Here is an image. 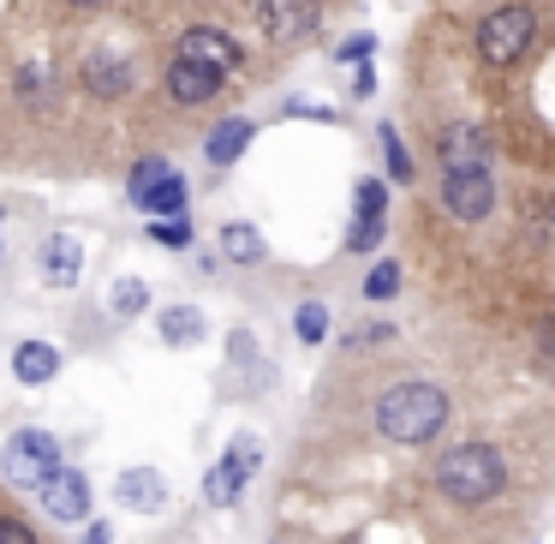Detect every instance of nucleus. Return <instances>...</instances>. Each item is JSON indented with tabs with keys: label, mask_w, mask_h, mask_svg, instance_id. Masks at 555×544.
<instances>
[{
	"label": "nucleus",
	"mask_w": 555,
	"mask_h": 544,
	"mask_svg": "<svg viewBox=\"0 0 555 544\" xmlns=\"http://www.w3.org/2000/svg\"><path fill=\"white\" fill-rule=\"evenodd\" d=\"M448 413H454L448 389H442V383H424V377H412V383H388L383 395H376L371 425H376V437H383V443L418 448V443H430V437H442Z\"/></svg>",
	"instance_id": "obj_1"
},
{
	"label": "nucleus",
	"mask_w": 555,
	"mask_h": 544,
	"mask_svg": "<svg viewBox=\"0 0 555 544\" xmlns=\"http://www.w3.org/2000/svg\"><path fill=\"white\" fill-rule=\"evenodd\" d=\"M436 491L460 508H478V503H495L507 491V460L502 448L490 443H454L442 460H436Z\"/></svg>",
	"instance_id": "obj_2"
},
{
	"label": "nucleus",
	"mask_w": 555,
	"mask_h": 544,
	"mask_svg": "<svg viewBox=\"0 0 555 544\" xmlns=\"http://www.w3.org/2000/svg\"><path fill=\"white\" fill-rule=\"evenodd\" d=\"M531 37H538V7L507 0V7H495V13L478 25V61L483 66H514L519 54L531 49Z\"/></svg>",
	"instance_id": "obj_3"
},
{
	"label": "nucleus",
	"mask_w": 555,
	"mask_h": 544,
	"mask_svg": "<svg viewBox=\"0 0 555 544\" xmlns=\"http://www.w3.org/2000/svg\"><path fill=\"white\" fill-rule=\"evenodd\" d=\"M54 467H61V437H49L42 425H25V431H13L0 443V472L13 484H25V491H37V479Z\"/></svg>",
	"instance_id": "obj_4"
},
{
	"label": "nucleus",
	"mask_w": 555,
	"mask_h": 544,
	"mask_svg": "<svg viewBox=\"0 0 555 544\" xmlns=\"http://www.w3.org/2000/svg\"><path fill=\"white\" fill-rule=\"evenodd\" d=\"M257 460H263V448L251 443V431H240V437L228 443V455H221L216 467L204 472V503H209V508H233V503L245 496V484H251Z\"/></svg>",
	"instance_id": "obj_5"
},
{
	"label": "nucleus",
	"mask_w": 555,
	"mask_h": 544,
	"mask_svg": "<svg viewBox=\"0 0 555 544\" xmlns=\"http://www.w3.org/2000/svg\"><path fill=\"white\" fill-rule=\"evenodd\" d=\"M436 162H442V174H490L495 144L478 121H454L436 132Z\"/></svg>",
	"instance_id": "obj_6"
},
{
	"label": "nucleus",
	"mask_w": 555,
	"mask_h": 544,
	"mask_svg": "<svg viewBox=\"0 0 555 544\" xmlns=\"http://www.w3.org/2000/svg\"><path fill=\"white\" fill-rule=\"evenodd\" d=\"M78 85H85V97H96V102H120V97H132L138 73H132V61H126L120 49L96 42V49H85V61H78Z\"/></svg>",
	"instance_id": "obj_7"
},
{
	"label": "nucleus",
	"mask_w": 555,
	"mask_h": 544,
	"mask_svg": "<svg viewBox=\"0 0 555 544\" xmlns=\"http://www.w3.org/2000/svg\"><path fill=\"white\" fill-rule=\"evenodd\" d=\"M37 503L49 520H61V527H73V520L90 515V479L78 467H54L37 479Z\"/></svg>",
	"instance_id": "obj_8"
},
{
	"label": "nucleus",
	"mask_w": 555,
	"mask_h": 544,
	"mask_svg": "<svg viewBox=\"0 0 555 544\" xmlns=\"http://www.w3.org/2000/svg\"><path fill=\"white\" fill-rule=\"evenodd\" d=\"M257 25L269 42H305L323 25V7L317 0H257Z\"/></svg>",
	"instance_id": "obj_9"
},
{
	"label": "nucleus",
	"mask_w": 555,
	"mask_h": 544,
	"mask_svg": "<svg viewBox=\"0 0 555 544\" xmlns=\"http://www.w3.org/2000/svg\"><path fill=\"white\" fill-rule=\"evenodd\" d=\"M442 210L454 222H490L495 174H442Z\"/></svg>",
	"instance_id": "obj_10"
},
{
	"label": "nucleus",
	"mask_w": 555,
	"mask_h": 544,
	"mask_svg": "<svg viewBox=\"0 0 555 544\" xmlns=\"http://www.w3.org/2000/svg\"><path fill=\"white\" fill-rule=\"evenodd\" d=\"M114 503L132 508V515H162V508L173 503L168 472H162V467H126L120 479H114Z\"/></svg>",
	"instance_id": "obj_11"
},
{
	"label": "nucleus",
	"mask_w": 555,
	"mask_h": 544,
	"mask_svg": "<svg viewBox=\"0 0 555 544\" xmlns=\"http://www.w3.org/2000/svg\"><path fill=\"white\" fill-rule=\"evenodd\" d=\"M221 85H228V73H216V66H204V61H185V54H173V66H168V97L180 102V109H204V102H216Z\"/></svg>",
	"instance_id": "obj_12"
},
{
	"label": "nucleus",
	"mask_w": 555,
	"mask_h": 544,
	"mask_svg": "<svg viewBox=\"0 0 555 544\" xmlns=\"http://www.w3.org/2000/svg\"><path fill=\"white\" fill-rule=\"evenodd\" d=\"M180 54H185V61L216 66V73H233V66H240V42H233L228 30H216V25H192L180 37Z\"/></svg>",
	"instance_id": "obj_13"
},
{
	"label": "nucleus",
	"mask_w": 555,
	"mask_h": 544,
	"mask_svg": "<svg viewBox=\"0 0 555 544\" xmlns=\"http://www.w3.org/2000/svg\"><path fill=\"white\" fill-rule=\"evenodd\" d=\"M13 377L25 389L54 383V377H61V347H54V341H18L13 347Z\"/></svg>",
	"instance_id": "obj_14"
},
{
	"label": "nucleus",
	"mask_w": 555,
	"mask_h": 544,
	"mask_svg": "<svg viewBox=\"0 0 555 544\" xmlns=\"http://www.w3.org/2000/svg\"><path fill=\"white\" fill-rule=\"evenodd\" d=\"M42 281H54V288H78V276H85V245L73 240V233H54L49 245H42Z\"/></svg>",
	"instance_id": "obj_15"
},
{
	"label": "nucleus",
	"mask_w": 555,
	"mask_h": 544,
	"mask_svg": "<svg viewBox=\"0 0 555 544\" xmlns=\"http://www.w3.org/2000/svg\"><path fill=\"white\" fill-rule=\"evenodd\" d=\"M156 336H162V347H197V341L209 336V317L197 312V305H162Z\"/></svg>",
	"instance_id": "obj_16"
},
{
	"label": "nucleus",
	"mask_w": 555,
	"mask_h": 544,
	"mask_svg": "<svg viewBox=\"0 0 555 544\" xmlns=\"http://www.w3.org/2000/svg\"><path fill=\"white\" fill-rule=\"evenodd\" d=\"M221 257L228 264H269V240H263V228H251V222H228L221 228Z\"/></svg>",
	"instance_id": "obj_17"
},
{
	"label": "nucleus",
	"mask_w": 555,
	"mask_h": 544,
	"mask_svg": "<svg viewBox=\"0 0 555 544\" xmlns=\"http://www.w3.org/2000/svg\"><path fill=\"white\" fill-rule=\"evenodd\" d=\"M251 138H257L251 121H221L216 132H209V162H216V168H233V162L251 150Z\"/></svg>",
	"instance_id": "obj_18"
},
{
	"label": "nucleus",
	"mask_w": 555,
	"mask_h": 544,
	"mask_svg": "<svg viewBox=\"0 0 555 544\" xmlns=\"http://www.w3.org/2000/svg\"><path fill=\"white\" fill-rule=\"evenodd\" d=\"M519 222L538 245H555V192H526L519 198Z\"/></svg>",
	"instance_id": "obj_19"
},
{
	"label": "nucleus",
	"mask_w": 555,
	"mask_h": 544,
	"mask_svg": "<svg viewBox=\"0 0 555 544\" xmlns=\"http://www.w3.org/2000/svg\"><path fill=\"white\" fill-rule=\"evenodd\" d=\"M144 216H185V180H180V174H162V180H156V192H150L144 198Z\"/></svg>",
	"instance_id": "obj_20"
},
{
	"label": "nucleus",
	"mask_w": 555,
	"mask_h": 544,
	"mask_svg": "<svg viewBox=\"0 0 555 544\" xmlns=\"http://www.w3.org/2000/svg\"><path fill=\"white\" fill-rule=\"evenodd\" d=\"M162 174H168V156H144V162H138V168L126 174V204H132V210H144V198L156 192V180H162Z\"/></svg>",
	"instance_id": "obj_21"
},
{
	"label": "nucleus",
	"mask_w": 555,
	"mask_h": 544,
	"mask_svg": "<svg viewBox=\"0 0 555 544\" xmlns=\"http://www.w3.org/2000/svg\"><path fill=\"white\" fill-rule=\"evenodd\" d=\"M144 305H150V288H144L138 276H120V281L108 288V312H114V317H138Z\"/></svg>",
	"instance_id": "obj_22"
},
{
	"label": "nucleus",
	"mask_w": 555,
	"mask_h": 544,
	"mask_svg": "<svg viewBox=\"0 0 555 544\" xmlns=\"http://www.w3.org/2000/svg\"><path fill=\"white\" fill-rule=\"evenodd\" d=\"M18 90L30 97V109H49V102H54V78H49V66H42V61H25V66H18Z\"/></svg>",
	"instance_id": "obj_23"
},
{
	"label": "nucleus",
	"mask_w": 555,
	"mask_h": 544,
	"mask_svg": "<svg viewBox=\"0 0 555 544\" xmlns=\"http://www.w3.org/2000/svg\"><path fill=\"white\" fill-rule=\"evenodd\" d=\"M395 293H400V264H395V257H383V264L364 276V300L383 305V300H395Z\"/></svg>",
	"instance_id": "obj_24"
},
{
	"label": "nucleus",
	"mask_w": 555,
	"mask_h": 544,
	"mask_svg": "<svg viewBox=\"0 0 555 544\" xmlns=\"http://www.w3.org/2000/svg\"><path fill=\"white\" fill-rule=\"evenodd\" d=\"M376 144H383L388 174H395V180H412V156H406V144H400V132H395V126H376Z\"/></svg>",
	"instance_id": "obj_25"
},
{
	"label": "nucleus",
	"mask_w": 555,
	"mask_h": 544,
	"mask_svg": "<svg viewBox=\"0 0 555 544\" xmlns=\"http://www.w3.org/2000/svg\"><path fill=\"white\" fill-rule=\"evenodd\" d=\"M150 240L168 245V252H185V245H192V228H185V216H150Z\"/></svg>",
	"instance_id": "obj_26"
},
{
	"label": "nucleus",
	"mask_w": 555,
	"mask_h": 544,
	"mask_svg": "<svg viewBox=\"0 0 555 544\" xmlns=\"http://www.w3.org/2000/svg\"><path fill=\"white\" fill-rule=\"evenodd\" d=\"M293 336H299V341H323L328 336V312L317 300H305L299 312H293Z\"/></svg>",
	"instance_id": "obj_27"
},
{
	"label": "nucleus",
	"mask_w": 555,
	"mask_h": 544,
	"mask_svg": "<svg viewBox=\"0 0 555 544\" xmlns=\"http://www.w3.org/2000/svg\"><path fill=\"white\" fill-rule=\"evenodd\" d=\"M359 222H383V210H388V186L383 180H359Z\"/></svg>",
	"instance_id": "obj_28"
},
{
	"label": "nucleus",
	"mask_w": 555,
	"mask_h": 544,
	"mask_svg": "<svg viewBox=\"0 0 555 544\" xmlns=\"http://www.w3.org/2000/svg\"><path fill=\"white\" fill-rule=\"evenodd\" d=\"M376 245H383V222H352L347 252H376Z\"/></svg>",
	"instance_id": "obj_29"
},
{
	"label": "nucleus",
	"mask_w": 555,
	"mask_h": 544,
	"mask_svg": "<svg viewBox=\"0 0 555 544\" xmlns=\"http://www.w3.org/2000/svg\"><path fill=\"white\" fill-rule=\"evenodd\" d=\"M383 341H395V329H388V324H364V329H352V336H347V347H383Z\"/></svg>",
	"instance_id": "obj_30"
},
{
	"label": "nucleus",
	"mask_w": 555,
	"mask_h": 544,
	"mask_svg": "<svg viewBox=\"0 0 555 544\" xmlns=\"http://www.w3.org/2000/svg\"><path fill=\"white\" fill-rule=\"evenodd\" d=\"M0 544H37V532H30L25 520H13V515H0Z\"/></svg>",
	"instance_id": "obj_31"
},
{
	"label": "nucleus",
	"mask_w": 555,
	"mask_h": 544,
	"mask_svg": "<svg viewBox=\"0 0 555 544\" xmlns=\"http://www.w3.org/2000/svg\"><path fill=\"white\" fill-rule=\"evenodd\" d=\"M538 353H543V359H555V312L538 317Z\"/></svg>",
	"instance_id": "obj_32"
},
{
	"label": "nucleus",
	"mask_w": 555,
	"mask_h": 544,
	"mask_svg": "<svg viewBox=\"0 0 555 544\" xmlns=\"http://www.w3.org/2000/svg\"><path fill=\"white\" fill-rule=\"evenodd\" d=\"M371 49H376L371 37H352L347 49H340V61H359V66H364V61H371Z\"/></svg>",
	"instance_id": "obj_33"
},
{
	"label": "nucleus",
	"mask_w": 555,
	"mask_h": 544,
	"mask_svg": "<svg viewBox=\"0 0 555 544\" xmlns=\"http://www.w3.org/2000/svg\"><path fill=\"white\" fill-rule=\"evenodd\" d=\"M85 544H114V527H108V520H96V527H85Z\"/></svg>",
	"instance_id": "obj_34"
},
{
	"label": "nucleus",
	"mask_w": 555,
	"mask_h": 544,
	"mask_svg": "<svg viewBox=\"0 0 555 544\" xmlns=\"http://www.w3.org/2000/svg\"><path fill=\"white\" fill-rule=\"evenodd\" d=\"M66 7H78V13H96V7H108V0H66Z\"/></svg>",
	"instance_id": "obj_35"
}]
</instances>
